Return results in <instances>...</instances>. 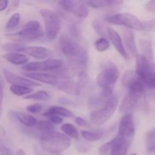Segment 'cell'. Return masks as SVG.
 <instances>
[{"instance_id": "31", "label": "cell", "mask_w": 155, "mask_h": 155, "mask_svg": "<svg viewBox=\"0 0 155 155\" xmlns=\"http://www.w3.org/2000/svg\"><path fill=\"white\" fill-rule=\"evenodd\" d=\"M61 131L64 133L65 136H67L68 137H71L76 139H78V131H77V128H76L74 125H72V124H64V125H62L61 127Z\"/></svg>"}, {"instance_id": "17", "label": "cell", "mask_w": 155, "mask_h": 155, "mask_svg": "<svg viewBox=\"0 0 155 155\" xmlns=\"http://www.w3.org/2000/svg\"><path fill=\"white\" fill-rule=\"evenodd\" d=\"M24 52L36 59H45L51 56V51L46 47L26 46Z\"/></svg>"}, {"instance_id": "15", "label": "cell", "mask_w": 155, "mask_h": 155, "mask_svg": "<svg viewBox=\"0 0 155 155\" xmlns=\"http://www.w3.org/2000/svg\"><path fill=\"white\" fill-rule=\"evenodd\" d=\"M24 76L32 79L33 81L40 82L45 84L55 86L58 82V77L54 74H44V73H24Z\"/></svg>"}, {"instance_id": "2", "label": "cell", "mask_w": 155, "mask_h": 155, "mask_svg": "<svg viewBox=\"0 0 155 155\" xmlns=\"http://www.w3.org/2000/svg\"><path fill=\"white\" fill-rule=\"evenodd\" d=\"M39 142L41 148L44 151L52 154H60L66 151L71 143L69 137L56 131L49 134H42Z\"/></svg>"}, {"instance_id": "36", "label": "cell", "mask_w": 155, "mask_h": 155, "mask_svg": "<svg viewBox=\"0 0 155 155\" xmlns=\"http://www.w3.org/2000/svg\"><path fill=\"white\" fill-rule=\"evenodd\" d=\"M142 23H143L144 30H147V31L150 32H155V19L150 20V21H145Z\"/></svg>"}, {"instance_id": "28", "label": "cell", "mask_w": 155, "mask_h": 155, "mask_svg": "<svg viewBox=\"0 0 155 155\" xmlns=\"http://www.w3.org/2000/svg\"><path fill=\"white\" fill-rule=\"evenodd\" d=\"M92 28L95 33L101 36V37L105 38L107 36V30L108 28L98 19H95L92 21Z\"/></svg>"}, {"instance_id": "37", "label": "cell", "mask_w": 155, "mask_h": 155, "mask_svg": "<svg viewBox=\"0 0 155 155\" xmlns=\"http://www.w3.org/2000/svg\"><path fill=\"white\" fill-rule=\"evenodd\" d=\"M76 148H77L78 152L80 153H86L89 150V145L85 142H80V141H78V142L76 143Z\"/></svg>"}, {"instance_id": "41", "label": "cell", "mask_w": 155, "mask_h": 155, "mask_svg": "<svg viewBox=\"0 0 155 155\" xmlns=\"http://www.w3.org/2000/svg\"><path fill=\"white\" fill-rule=\"evenodd\" d=\"M48 117H49L50 122L53 124H60L63 122V119H62L61 117L52 115V116H50Z\"/></svg>"}, {"instance_id": "8", "label": "cell", "mask_w": 155, "mask_h": 155, "mask_svg": "<svg viewBox=\"0 0 155 155\" xmlns=\"http://www.w3.org/2000/svg\"><path fill=\"white\" fill-rule=\"evenodd\" d=\"M107 22L117 26H123L130 30H144L143 23L134 15L130 13H119L107 18Z\"/></svg>"}, {"instance_id": "29", "label": "cell", "mask_w": 155, "mask_h": 155, "mask_svg": "<svg viewBox=\"0 0 155 155\" xmlns=\"http://www.w3.org/2000/svg\"><path fill=\"white\" fill-rule=\"evenodd\" d=\"M26 45L21 42H8L2 45V50L8 52H18V51H24Z\"/></svg>"}, {"instance_id": "6", "label": "cell", "mask_w": 155, "mask_h": 155, "mask_svg": "<svg viewBox=\"0 0 155 155\" xmlns=\"http://www.w3.org/2000/svg\"><path fill=\"white\" fill-rule=\"evenodd\" d=\"M136 61V73L139 78L148 87L155 88V66L145 57L139 54Z\"/></svg>"}, {"instance_id": "20", "label": "cell", "mask_w": 155, "mask_h": 155, "mask_svg": "<svg viewBox=\"0 0 155 155\" xmlns=\"http://www.w3.org/2000/svg\"><path fill=\"white\" fill-rule=\"evenodd\" d=\"M3 58L10 63L15 65H25L29 61L28 57L26 54L18 52H8L2 55Z\"/></svg>"}, {"instance_id": "16", "label": "cell", "mask_w": 155, "mask_h": 155, "mask_svg": "<svg viewBox=\"0 0 155 155\" xmlns=\"http://www.w3.org/2000/svg\"><path fill=\"white\" fill-rule=\"evenodd\" d=\"M107 36L108 38L110 39V42L114 45V48H116L117 51L123 56L125 59H128V54H127L126 48L124 47V43H123L122 39H121L120 36L118 34L117 32L114 30L112 28H108L107 30Z\"/></svg>"}, {"instance_id": "9", "label": "cell", "mask_w": 155, "mask_h": 155, "mask_svg": "<svg viewBox=\"0 0 155 155\" xmlns=\"http://www.w3.org/2000/svg\"><path fill=\"white\" fill-rule=\"evenodd\" d=\"M63 62L59 59H49L44 61L30 62L24 65L21 69L28 73L42 72V71H54L61 68Z\"/></svg>"}, {"instance_id": "4", "label": "cell", "mask_w": 155, "mask_h": 155, "mask_svg": "<svg viewBox=\"0 0 155 155\" xmlns=\"http://www.w3.org/2000/svg\"><path fill=\"white\" fill-rule=\"evenodd\" d=\"M45 33L41 27L40 24L36 21H31L27 22L23 27L22 30L18 33L6 34L8 39L16 42H21L24 41L35 40L42 38Z\"/></svg>"}, {"instance_id": "38", "label": "cell", "mask_w": 155, "mask_h": 155, "mask_svg": "<svg viewBox=\"0 0 155 155\" xmlns=\"http://www.w3.org/2000/svg\"><path fill=\"white\" fill-rule=\"evenodd\" d=\"M42 106L39 104H33L27 107V110L32 114H39L42 110Z\"/></svg>"}, {"instance_id": "39", "label": "cell", "mask_w": 155, "mask_h": 155, "mask_svg": "<svg viewBox=\"0 0 155 155\" xmlns=\"http://www.w3.org/2000/svg\"><path fill=\"white\" fill-rule=\"evenodd\" d=\"M3 98H4V84L3 81L0 77V119L2 114V101Z\"/></svg>"}, {"instance_id": "19", "label": "cell", "mask_w": 155, "mask_h": 155, "mask_svg": "<svg viewBox=\"0 0 155 155\" xmlns=\"http://www.w3.org/2000/svg\"><path fill=\"white\" fill-rule=\"evenodd\" d=\"M58 77V82L56 87L69 95H75V83L74 80L70 77Z\"/></svg>"}, {"instance_id": "26", "label": "cell", "mask_w": 155, "mask_h": 155, "mask_svg": "<svg viewBox=\"0 0 155 155\" xmlns=\"http://www.w3.org/2000/svg\"><path fill=\"white\" fill-rule=\"evenodd\" d=\"M145 146L148 153L155 152V127L151 128L147 133L145 137Z\"/></svg>"}, {"instance_id": "10", "label": "cell", "mask_w": 155, "mask_h": 155, "mask_svg": "<svg viewBox=\"0 0 155 155\" xmlns=\"http://www.w3.org/2000/svg\"><path fill=\"white\" fill-rule=\"evenodd\" d=\"M58 5L64 11L68 12L79 18H85L89 15V10L85 2L63 0L58 2Z\"/></svg>"}, {"instance_id": "34", "label": "cell", "mask_w": 155, "mask_h": 155, "mask_svg": "<svg viewBox=\"0 0 155 155\" xmlns=\"http://www.w3.org/2000/svg\"><path fill=\"white\" fill-rule=\"evenodd\" d=\"M20 18H21V16L18 13H15L14 15H12L6 24L5 30L7 31H11L16 28L20 22Z\"/></svg>"}, {"instance_id": "33", "label": "cell", "mask_w": 155, "mask_h": 155, "mask_svg": "<svg viewBox=\"0 0 155 155\" xmlns=\"http://www.w3.org/2000/svg\"><path fill=\"white\" fill-rule=\"evenodd\" d=\"M25 98L30 100H37V101H47L50 98V95L45 91L39 90L31 95H28L25 97Z\"/></svg>"}, {"instance_id": "50", "label": "cell", "mask_w": 155, "mask_h": 155, "mask_svg": "<svg viewBox=\"0 0 155 155\" xmlns=\"http://www.w3.org/2000/svg\"><path fill=\"white\" fill-rule=\"evenodd\" d=\"M2 139H0V146H1V145H2Z\"/></svg>"}, {"instance_id": "5", "label": "cell", "mask_w": 155, "mask_h": 155, "mask_svg": "<svg viewBox=\"0 0 155 155\" xmlns=\"http://www.w3.org/2000/svg\"><path fill=\"white\" fill-rule=\"evenodd\" d=\"M117 105V98L116 96H110L99 109L91 112L90 120L96 126L103 125L114 114Z\"/></svg>"}, {"instance_id": "42", "label": "cell", "mask_w": 155, "mask_h": 155, "mask_svg": "<svg viewBox=\"0 0 155 155\" xmlns=\"http://www.w3.org/2000/svg\"><path fill=\"white\" fill-rule=\"evenodd\" d=\"M145 8L147 11H148V12L155 13V0L148 2L145 4Z\"/></svg>"}, {"instance_id": "24", "label": "cell", "mask_w": 155, "mask_h": 155, "mask_svg": "<svg viewBox=\"0 0 155 155\" xmlns=\"http://www.w3.org/2000/svg\"><path fill=\"white\" fill-rule=\"evenodd\" d=\"M86 3L94 8H105L122 4L123 2L116 1V0H92V1H87Z\"/></svg>"}, {"instance_id": "30", "label": "cell", "mask_w": 155, "mask_h": 155, "mask_svg": "<svg viewBox=\"0 0 155 155\" xmlns=\"http://www.w3.org/2000/svg\"><path fill=\"white\" fill-rule=\"evenodd\" d=\"M139 77L136 74V71H127L123 75L121 79V83L124 86H127L131 84L132 83L135 82L136 80H139Z\"/></svg>"}, {"instance_id": "51", "label": "cell", "mask_w": 155, "mask_h": 155, "mask_svg": "<svg viewBox=\"0 0 155 155\" xmlns=\"http://www.w3.org/2000/svg\"><path fill=\"white\" fill-rule=\"evenodd\" d=\"M131 155H137V154H131Z\"/></svg>"}, {"instance_id": "35", "label": "cell", "mask_w": 155, "mask_h": 155, "mask_svg": "<svg viewBox=\"0 0 155 155\" xmlns=\"http://www.w3.org/2000/svg\"><path fill=\"white\" fill-rule=\"evenodd\" d=\"M95 46L97 51L103 52V51H105L108 49L109 42L106 38L101 37L95 41Z\"/></svg>"}, {"instance_id": "3", "label": "cell", "mask_w": 155, "mask_h": 155, "mask_svg": "<svg viewBox=\"0 0 155 155\" xmlns=\"http://www.w3.org/2000/svg\"><path fill=\"white\" fill-rule=\"evenodd\" d=\"M128 91L124 96L120 105V113L126 114L130 113L136 105L139 100L145 95V87L144 84L140 80H137L127 86Z\"/></svg>"}, {"instance_id": "23", "label": "cell", "mask_w": 155, "mask_h": 155, "mask_svg": "<svg viewBox=\"0 0 155 155\" xmlns=\"http://www.w3.org/2000/svg\"><path fill=\"white\" fill-rule=\"evenodd\" d=\"M89 83V76L85 71L79 73L77 81L75 83V95H80Z\"/></svg>"}, {"instance_id": "47", "label": "cell", "mask_w": 155, "mask_h": 155, "mask_svg": "<svg viewBox=\"0 0 155 155\" xmlns=\"http://www.w3.org/2000/svg\"><path fill=\"white\" fill-rule=\"evenodd\" d=\"M19 3H20L19 1H12V2H11V4H12V7H13V8H11V9H9L8 12H10V11L13 10V9L16 8L18 7V5H19Z\"/></svg>"}, {"instance_id": "18", "label": "cell", "mask_w": 155, "mask_h": 155, "mask_svg": "<svg viewBox=\"0 0 155 155\" xmlns=\"http://www.w3.org/2000/svg\"><path fill=\"white\" fill-rule=\"evenodd\" d=\"M124 38L127 49L129 50L130 54L134 57L137 58L139 56V53H138L137 45H136V40H135L133 32L131 30H124Z\"/></svg>"}, {"instance_id": "11", "label": "cell", "mask_w": 155, "mask_h": 155, "mask_svg": "<svg viewBox=\"0 0 155 155\" xmlns=\"http://www.w3.org/2000/svg\"><path fill=\"white\" fill-rule=\"evenodd\" d=\"M118 136L128 140H132L135 134V125L133 116L131 113L126 114L120 121Z\"/></svg>"}, {"instance_id": "13", "label": "cell", "mask_w": 155, "mask_h": 155, "mask_svg": "<svg viewBox=\"0 0 155 155\" xmlns=\"http://www.w3.org/2000/svg\"><path fill=\"white\" fill-rule=\"evenodd\" d=\"M131 141L117 136L112 139V145L109 155H126Z\"/></svg>"}, {"instance_id": "32", "label": "cell", "mask_w": 155, "mask_h": 155, "mask_svg": "<svg viewBox=\"0 0 155 155\" xmlns=\"http://www.w3.org/2000/svg\"><path fill=\"white\" fill-rule=\"evenodd\" d=\"M10 91L14 95H18V96H23V95H26L31 93L33 89H31L30 87H26V86H11Z\"/></svg>"}, {"instance_id": "7", "label": "cell", "mask_w": 155, "mask_h": 155, "mask_svg": "<svg viewBox=\"0 0 155 155\" xmlns=\"http://www.w3.org/2000/svg\"><path fill=\"white\" fill-rule=\"evenodd\" d=\"M40 15L44 21L45 34L50 40L54 39L58 35L61 27V21L55 12L50 9H41Z\"/></svg>"}, {"instance_id": "49", "label": "cell", "mask_w": 155, "mask_h": 155, "mask_svg": "<svg viewBox=\"0 0 155 155\" xmlns=\"http://www.w3.org/2000/svg\"><path fill=\"white\" fill-rule=\"evenodd\" d=\"M1 133L3 136H4V135H5V130L3 129L2 127H1Z\"/></svg>"}, {"instance_id": "12", "label": "cell", "mask_w": 155, "mask_h": 155, "mask_svg": "<svg viewBox=\"0 0 155 155\" xmlns=\"http://www.w3.org/2000/svg\"><path fill=\"white\" fill-rule=\"evenodd\" d=\"M2 73L6 81L8 83H10L12 86H26V87L41 86L39 83L20 77V76L16 75V74H13V73H12L11 71H8L6 69H3Z\"/></svg>"}, {"instance_id": "44", "label": "cell", "mask_w": 155, "mask_h": 155, "mask_svg": "<svg viewBox=\"0 0 155 155\" xmlns=\"http://www.w3.org/2000/svg\"><path fill=\"white\" fill-rule=\"evenodd\" d=\"M0 155H12L10 150L4 145L0 146Z\"/></svg>"}, {"instance_id": "22", "label": "cell", "mask_w": 155, "mask_h": 155, "mask_svg": "<svg viewBox=\"0 0 155 155\" xmlns=\"http://www.w3.org/2000/svg\"><path fill=\"white\" fill-rule=\"evenodd\" d=\"M139 47L142 53V55L146 58L151 63L154 64V51L151 42L146 39H139Z\"/></svg>"}, {"instance_id": "21", "label": "cell", "mask_w": 155, "mask_h": 155, "mask_svg": "<svg viewBox=\"0 0 155 155\" xmlns=\"http://www.w3.org/2000/svg\"><path fill=\"white\" fill-rule=\"evenodd\" d=\"M42 115L45 117H50L52 115H56L59 117H74L75 115L71 110L65 108L63 107H58V106H53L49 107L45 112L42 114Z\"/></svg>"}, {"instance_id": "40", "label": "cell", "mask_w": 155, "mask_h": 155, "mask_svg": "<svg viewBox=\"0 0 155 155\" xmlns=\"http://www.w3.org/2000/svg\"><path fill=\"white\" fill-rule=\"evenodd\" d=\"M112 145V140L110 141V142H107V143L104 144L103 145H101L99 148V153L101 155H106L107 153L110 150V148H111Z\"/></svg>"}, {"instance_id": "46", "label": "cell", "mask_w": 155, "mask_h": 155, "mask_svg": "<svg viewBox=\"0 0 155 155\" xmlns=\"http://www.w3.org/2000/svg\"><path fill=\"white\" fill-rule=\"evenodd\" d=\"M33 151H34L35 155H47L44 152L43 150H40V148L38 146H36V145H35L34 148H33Z\"/></svg>"}, {"instance_id": "27", "label": "cell", "mask_w": 155, "mask_h": 155, "mask_svg": "<svg viewBox=\"0 0 155 155\" xmlns=\"http://www.w3.org/2000/svg\"><path fill=\"white\" fill-rule=\"evenodd\" d=\"M37 129L42 134H49L55 132V128H54V124H51L50 121L47 120H41L39 121L37 124Z\"/></svg>"}, {"instance_id": "45", "label": "cell", "mask_w": 155, "mask_h": 155, "mask_svg": "<svg viewBox=\"0 0 155 155\" xmlns=\"http://www.w3.org/2000/svg\"><path fill=\"white\" fill-rule=\"evenodd\" d=\"M8 1L7 0H0V12L5 10L8 6Z\"/></svg>"}, {"instance_id": "48", "label": "cell", "mask_w": 155, "mask_h": 155, "mask_svg": "<svg viewBox=\"0 0 155 155\" xmlns=\"http://www.w3.org/2000/svg\"><path fill=\"white\" fill-rule=\"evenodd\" d=\"M16 155H26V154L22 149H18V151H17Z\"/></svg>"}, {"instance_id": "25", "label": "cell", "mask_w": 155, "mask_h": 155, "mask_svg": "<svg viewBox=\"0 0 155 155\" xmlns=\"http://www.w3.org/2000/svg\"><path fill=\"white\" fill-rule=\"evenodd\" d=\"M83 139L89 142H96L98 141L103 136V131L100 130H83L81 132Z\"/></svg>"}, {"instance_id": "14", "label": "cell", "mask_w": 155, "mask_h": 155, "mask_svg": "<svg viewBox=\"0 0 155 155\" xmlns=\"http://www.w3.org/2000/svg\"><path fill=\"white\" fill-rule=\"evenodd\" d=\"M8 116L12 120L19 121L21 124L27 127H33L37 125V120L33 116L21 113V112L15 111V110H10L8 112Z\"/></svg>"}, {"instance_id": "1", "label": "cell", "mask_w": 155, "mask_h": 155, "mask_svg": "<svg viewBox=\"0 0 155 155\" xmlns=\"http://www.w3.org/2000/svg\"><path fill=\"white\" fill-rule=\"evenodd\" d=\"M120 72L117 67L114 63L107 61L101 68V71L97 76V84L101 89V95L108 98L111 96Z\"/></svg>"}, {"instance_id": "43", "label": "cell", "mask_w": 155, "mask_h": 155, "mask_svg": "<svg viewBox=\"0 0 155 155\" xmlns=\"http://www.w3.org/2000/svg\"><path fill=\"white\" fill-rule=\"evenodd\" d=\"M76 124L80 127H87L88 123L86 120H84L82 117H77L76 118Z\"/></svg>"}]
</instances>
